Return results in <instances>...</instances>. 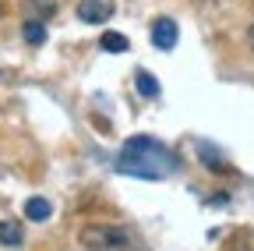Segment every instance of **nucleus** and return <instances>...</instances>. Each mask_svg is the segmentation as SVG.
Here are the masks:
<instances>
[{
  "instance_id": "1",
  "label": "nucleus",
  "mask_w": 254,
  "mask_h": 251,
  "mask_svg": "<svg viewBox=\"0 0 254 251\" xmlns=\"http://www.w3.org/2000/svg\"><path fill=\"white\" fill-rule=\"evenodd\" d=\"M117 170L141 180H163L177 170V156L155 138H131L117 156Z\"/></svg>"
},
{
  "instance_id": "3",
  "label": "nucleus",
  "mask_w": 254,
  "mask_h": 251,
  "mask_svg": "<svg viewBox=\"0 0 254 251\" xmlns=\"http://www.w3.org/2000/svg\"><path fill=\"white\" fill-rule=\"evenodd\" d=\"M113 14V0H81L78 4V18L88 25H99Z\"/></svg>"
},
{
  "instance_id": "6",
  "label": "nucleus",
  "mask_w": 254,
  "mask_h": 251,
  "mask_svg": "<svg viewBox=\"0 0 254 251\" xmlns=\"http://www.w3.org/2000/svg\"><path fill=\"white\" fill-rule=\"evenodd\" d=\"M50 212H53V205H50L46 198H28V202H25V216L32 219V223H43V219H50Z\"/></svg>"
},
{
  "instance_id": "5",
  "label": "nucleus",
  "mask_w": 254,
  "mask_h": 251,
  "mask_svg": "<svg viewBox=\"0 0 254 251\" xmlns=\"http://www.w3.org/2000/svg\"><path fill=\"white\" fill-rule=\"evenodd\" d=\"M25 241V230H21V223H14V219H4L0 223V244H7V248H18Z\"/></svg>"
},
{
  "instance_id": "11",
  "label": "nucleus",
  "mask_w": 254,
  "mask_h": 251,
  "mask_svg": "<svg viewBox=\"0 0 254 251\" xmlns=\"http://www.w3.org/2000/svg\"><path fill=\"white\" fill-rule=\"evenodd\" d=\"M247 39H251V50H254V25H251V32H247Z\"/></svg>"
},
{
  "instance_id": "7",
  "label": "nucleus",
  "mask_w": 254,
  "mask_h": 251,
  "mask_svg": "<svg viewBox=\"0 0 254 251\" xmlns=\"http://www.w3.org/2000/svg\"><path fill=\"white\" fill-rule=\"evenodd\" d=\"M53 0H25V14L32 18V21H46L50 14H53Z\"/></svg>"
},
{
  "instance_id": "8",
  "label": "nucleus",
  "mask_w": 254,
  "mask_h": 251,
  "mask_svg": "<svg viewBox=\"0 0 254 251\" xmlns=\"http://www.w3.org/2000/svg\"><path fill=\"white\" fill-rule=\"evenodd\" d=\"M21 36H25L32 46H39V43L46 39V28H43V21H32V18H28V21L21 25Z\"/></svg>"
},
{
  "instance_id": "12",
  "label": "nucleus",
  "mask_w": 254,
  "mask_h": 251,
  "mask_svg": "<svg viewBox=\"0 0 254 251\" xmlns=\"http://www.w3.org/2000/svg\"><path fill=\"white\" fill-rule=\"evenodd\" d=\"M0 14H4V4H0Z\"/></svg>"
},
{
  "instance_id": "2",
  "label": "nucleus",
  "mask_w": 254,
  "mask_h": 251,
  "mask_svg": "<svg viewBox=\"0 0 254 251\" xmlns=\"http://www.w3.org/2000/svg\"><path fill=\"white\" fill-rule=\"evenodd\" d=\"M81 244L88 251H148L131 230L124 227H106V223H92L81 230Z\"/></svg>"
},
{
  "instance_id": "9",
  "label": "nucleus",
  "mask_w": 254,
  "mask_h": 251,
  "mask_svg": "<svg viewBox=\"0 0 254 251\" xmlns=\"http://www.w3.org/2000/svg\"><path fill=\"white\" fill-rule=\"evenodd\" d=\"M134 85H138V92H141V96H148V99H155V96H159V82H155L148 71H138Z\"/></svg>"
},
{
  "instance_id": "10",
  "label": "nucleus",
  "mask_w": 254,
  "mask_h": 251,
  "mask_svg": "<svg viewBox=\"0 0 254 251\" xmlns=\"http://www.w3.org/2000/svg\"><path fill=\"white\" fill-rule=\"evenodd\" d=\"M99 46H103L106 53H124V50H127V39H124L120 32H106V36L99 39Z\"/></svg>"
},
{
  "instance_id": "4",
  "label": "nucleus",
  "mask_w": 254,
  "mask_h": 251,
  "mask_svg": "<svg viewBox=\"0 0 254 251\" xmlns=\"http://www.w3.org/2000/svg\"><path fill=\"white\" fill-rule=\"evenodd\" d=\"M152 43L159 50H173L177 46V25H173V18H159L152 25Z\"/></svg>"
}]
</instances>
